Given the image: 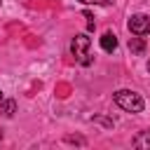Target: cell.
<instances>
[{
	"instance_id": "6da1fadb",
	"label": "cell",
	"mask_w": 150,
	"mask_h": 150,
	"mask_svg": "<svg viewBox=\"0 0 150 150\" xmlns=\"http://www.w3.org/2000/svg\"><path fill=\"white\" fill-rule=\"evenodd\" d=\"M112 98H115V103H117L122 110H127V112H143V108H145V101L141 98V94H136V91H131V89H117V91L112 94Z\"/></svg>"
},
{
	"instance_id": "7a4b0ae2",
	"label": "cell",
	"mask_w": 150,
	"mask_h": 150,
	"mask_svg": "<svg viewBox=\"0 0 150 150\" xmlns=\"http://www.w3.org/2000/svg\"><path fill=\"white\" fill-rule=\"evenodd\" d=\"M89 47H91V38H89L87 33L75 35L73 42H70V52H73V56H75L82 66H89V63H91V59H89Z\"/></svg>"
},
{
	"instance_id": "52a82bcc",
	"label": "cell",
	"mask_w": 150,
	"mask_h": 150,
	"mask_svg": "<svg viewBox=\"0 0 150 150\" xmlns=\"http://www.w3.org/2000/svg\"><path fill=\"white\" fill-rule=\"evenodd\" d=\"M0 105H2L0 110H2V115H5V117H12V115L16 112V101H12V98H7V101L2 98V103H0Z\"/></svg>"
},
{
	"instance_id": "5b68a950",
	"label": "cell",
	"mask_w": 150,
	"mask_h": 150,
	"mask_svg": "<svg viewBox=\"0 0 150 150\" xmlns=\"http://www.w3.org/2000/svg\"><path fill=\"white\" fill-rule=\"evenodd\" d=\"M129 49H131V54H136V56L145 54V42H143V38H141V35L129 38Z\"/></svg>"
},
{
	"instance_id": "8fae6325",
	"label": "cell",
	"mask_w": 150,
	"mask_h": 150,
	"mask_svg": "<svg viewBox=\"0 0 150 150\" xmlns=\"http://www.w3.org/2000/svg\"><path fill=\"white\" fill-rule=\"evenodd\" d=\"M0 2H2V0H0Z\"/></svg>"
},
{
	"instance_id": "3957f363",
	"label": "cell",
	"mask_w": 150,
	"mask_h": 150,
	"mask_svg": "<svg viewBox=\"0 0 150 150\" xmlns=\"http://www.w3.org/2000/svg\"><path fill=\"white\" fill-rule=\"evenodd\" d=\"M129 30H131V35H148L150 33V16L148 14H134L131 19H129Z\"/></svg>"
},
{
	"instance_id": "9c48e42d",
	"label": "cell",
	"mask_w": 150,
	"mask_h": 150,
	"mask_svg": "<svg viewBox=\"0 0 150 150\" xmlns=\"http://www.w3.org/2000/svg\"><path fill=\"white\" fill-rule=\"evenodd\" d=\"M2 98H5V96H2V89H0V103H2Z\"/></svg>"
},
{
	"instance_id": "277c9868",
	"label": "cell",
	"mask_w": 150,
	"mask_h": 150,
	"mask_svg": "<svg viewBox=\"0 0 150 150\" xmlns=\"http://www.w3.org/2000/svg\"><path fill=\"white\" fill-rule=\"evenodd\" d=\"M101 49L103 52H115L117 49V38H115V33H103L101 35Z\"/></svg>"
},
{
	"instance_id": "30bf717a",
	"label": "cell",
	"mask_w": 150,
	"mask_h": 150,
	"mask_svg": "<svg viewBox=\"0 0 150 150\" xmlns=\"http://www.w3.org/2000/svg\"><path fill=\"white\" fill-rule=\"evenodd\" d=\"M148 73H150V63H148Z\"/></svg>"
},
{
	"instance_id": "ba28073f",
	"label": "cell",
	"mask_w": 150,
	"mask_h": 150,
	"mask_svg": "<svg viewBox=\"0 0 150 150\" xmlns=\"http://www.w3.org/2000/svg\"><path fill=\"white\" fill-rule=\"evenodd\" d=\"M77 2H84V5H108V0H77Z\"/></svg>"
},
{
	"instance_id": "8992f818",
	"label": "cell",
	"mask_w": 150,
	"mask_h": 150,
	"mask_svg": "<svg viewBox=\"0 0 150 150\" xmlns=\"http://www.w3.org/2000/svg\"><path fill=\"white\" fill-rule=\"evenodd\" d=\"M134 148H138V150H150V129H148V131H141V134L134 138Z\"/></svg>"
}]
</instances>
